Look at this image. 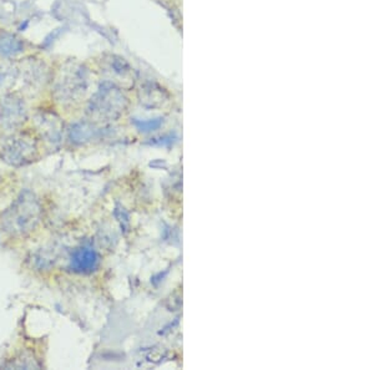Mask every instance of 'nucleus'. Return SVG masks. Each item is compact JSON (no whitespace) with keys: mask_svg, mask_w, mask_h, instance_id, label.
<instances>
[{"mask_svg":"<svg viewBox=\"0 0 374 370\" xmlns=\"http://www.w3.org/2000/svg\"><path fill=\"white\" fill-rule=\"evenodd\" d=\"M89 87V71L84 64L68 60L52 75V95L62 108L80 103Z\"/></svg>","mask_w":374,"mask_h":370,"instance_id":"obj_1","label":"nucleus"},{"mask_svg":"<svg viewBox=\"0 0 374 370\" xmlns=\"http://www.w3.org/2000/svg\"><path fill=\"white\" fill-rule=\"evenodd\" d=\"M43 207L38 196L25 190L3 213L1 226L12 236H25L39 226Z\"/></svg>","mask_w":374,"mask_h":370,"instance_id":"obj_2","label":"nucleus"},{"mask_svg":"<svg viewBox=\"0 0 374 370\" xmlns=\"http://www.w3.org/2000/svg\"><path fill=\"white\" fill-rule=\"evenodd\" d=\"M38 156V143L24 132H14L0 143V157L8 165L20 167L33 162Z\"/></svg>","mask_w":374,"mask_h":370,"instance_id":"obj_3","label":"nucleus"},{"mask_svg":"<svg viewBox=\"0 0 374 370\" xmlns=\"http://www.w3.org/2000/svg\"><path fill=\"white\" fill-rule=\"evenodd\" d=\"M124 97L114 86H101L87 104V113L92 119L115 118L120 114Z\"/></svg>","mask_w":374,"mask_h":370,"instance_id":"obj_4","label":"nucleus"},{"mask_svg":"<svg viewBox=\"0 0 374 370\" xmlns=\"http://www.w3.org/2000/svg\"><path fill=\"white\" fill-rule=\"evenodd\" d=\"M19 80L27 92H39L52 81V70L39 57H28L19 63Z\"/></svg>","mask_w":374,"mask_h":370,"instance_id":"obj_5","label":"nucleus"},{"mask_svg":"<svg viewBox=\"0 0 374 370\" xmlns=\"http://www.w3.org/2000/svg\"><path fill=\"white\" fill-rule=\"evenodd\" d=\"M29 111L23 97L14 92H6L0 97V125L15 130L28 120Z\"/></svg>","mask_w":374,"mask_h":370,"instance_id":"obj_6","label":"nucleus"},{"mask_svg":"<svg viewBox=\"0 0 374 370\" xmlns=\"http://www.w3.org/2000/svg\"><path fill=\"white\" fill-rule=\"evenodd\" d=\"M35 131L45 143L58 146L64 138V122L62 118L54 111L39 110L33 116Z\"/></svg>","mask_w":374,"mask_h":370,"instance_id":"obj_7","label":"nucleus"},{"mask_svg":"<svg viewBox=\"0 0 374 370\" xmlns=\"http://www.w3.org/2000/svg\"><path fill=\"white\" fill-rule=\"evenodd\" d=\"M100 258L98 252L92 246L82 245L76 247L69 259V269L78 274H90L99 267Z\"/></svg>","mask_w":374,"mask_h":370,"instance_id":"obj_8","label":"nucleus"},{"mask_svg":"<svg viewBox=\"0 0 374 370\" xmlns=\"http://www.w3.org/2000/svg\"><path fill=\"white\" fill-rule=\"evenodd\" d=\"M98 130L95 126L87 121H78L68 127L66 136L70 143L74 145H84L90 143L92 138H95Z\"/></svg>","mask_w":374,"mask_h":370,"instance_id":"obj_9","label":"nucleus"},{"mask_svg":"<svg viewBox=\"0 0 374 370\" xmlns=\"http://www.w3.org/2000/svg\"><path fill=\"white\" fill-rule=\"evenodd\" d=\"M19 63L12 59L0 60V92L6 94L12 90L19 81Z\"/></svg>","mask_w":374,"mask_h":370,"instance_id":"obj_10","label":"nucleus"},{"mask_svg":"<svg viewBox=\"0 0 374 370\" xmlns=\"http://www.w3.org/2000/svg\"><path fill=\"white\" fill-rule=\"evenodd\" d=\"M24 41L8 31H0V57L12 59L24 52Z\"/></svg>","mask_w":374,"mask_h":370,"instance_id":"obj_11","label":"nucleus"},{"mask_svg":"<svg viewBox=\"0 0 374 370\" xmlns=\"http://www.w3.org/2000/svg\"><path fill=\"white\" fill-rule=\"evenodd\" d=\"M134 124L140 131L149 132L154 131L159 126L161 125V121L160 120H150V121L136 120V121H134Z\"/></svg>","mask_w":374,"mask_h":370,"instance_id":"obj_12","label":"nucleus"}]
</instances>
